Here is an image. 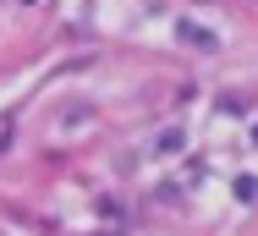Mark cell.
Instances as JSON below:
<instances>
[{
	"instance_id": "cell-3",
	"label": "cell",
	"mask_w": 258,
	"mask_h": 236,
	"mask_svg": "<svg viewBox=\"0 0 258 236\" xmlns=\"http://www.w3.org/2000/svg\"><path fill=\"white\" fill-rule=\"evenodd\" d=\"M11 132H17V127H11V121H0V154L11 148Z\"/></svg>"
},
{
	"instance_id": "cell-2",
	"label": "cell",
	"mask_w": 258,
	"mask_h": 236,
	"mask_svg": "<svg viewBox=\"0 0 258 236\" xmlns=\"http://www.w3.org/2000/svg\"><path fill=\"white\" fill-rule=\"evenodd\" d=\"M181 143H187L181 127H176V132H159V154H181Z\"/></svg>"
},
{
	"instance_id": "cell-1",
	"label": "cell",
	"mask_w": 258,
	"mask_h": 236,
	"mask_svg": "<svg viewBox=\"0 0 258 236\" xmlns=\"http://www.w3.org/2000/svg\"><path fill=\"white\" fill-rule=\"evenodd\" d=\"M176 39H181V44H192V49H220V39H214L209 28H198V22H187V17L176 22Z\"/></svg>"
},
{
	"instance_id": "cell-4",
	"label": "cell",
	"mask_w": 258,
	"mask_h": 236,
	"mask_svg": "<svg viewBox=\"0 0 258 236\" xmlns=\"http://www.w3.org/2000/svg\"><path fill=\"white\" fill-rule=\"evenodd\" d=\"M253 138H258V127H253Z\"/></svg>"
}]
</instances>
